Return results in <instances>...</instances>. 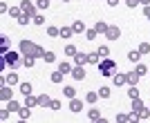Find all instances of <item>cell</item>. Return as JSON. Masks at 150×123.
<instances>
[{"label":"cell","instance_id":"cell-1","mask_svg":"<svg viewBox=\"0 0 150 123\" xmlns=\"http://www.w3.org/2000/svg\"><path fill=\"white\" fill-rule=\"evenodd\" d=\"M20 52H23V54L25 56H34V58H43L45 56V49L43 47H38V45H34L31 43V40H23V43H20Z\"/></svg>","mask_w":150,"mask_h":123},{"label":"cell","instance_id":"cell-2","mask_svg":"<svg viewBox=\"0 0 150 123\" xmlns=\"http://www.w3.org/2000/svg\"><path fill=\"white\" fill-rule=\"evenodd\" d=\"M99 72H101V76H112V74L117 72V63L110 61V58L101 61V63H99Z\"/></svg>","mask_w":150,"mask_h":123},{"label":"cell","instance_id":"cell-3","mask_svg":"<svg viewBox=\"0 0 150 123\" xmlns=\"http://www.w3.org/2000/svg\"><path fill=\"white\" fill-rule=\"evenodd\" d=\"M18 63H20V58H18V54H16V52H5V54H2V65L16 67Z\"/></svg>","mask_w":150,"mask_h":123},{"label":"cell","instance_id":"cell-4","mask_svg":"<svg viewBox=\"0 0 150 123\" xmlns=\"http://www.w3.org/2000/svg\"><path fill=\"white\" fill-rule=\"evenodd\" d=\"M20 9H23V13H27V16H34V11H36V7L31 5V2H27V0L20 2Z\"/></svg>","mask_w":150,"mask_h":123},{"label":"cell","instance_id":"cell-5","mask_svg":"<svg viewBox=\"0 0 150 123\" xmlns=\"http://www.w3.org/2000/svg\"><path fill=\"white\" fill-rule=\"evenodd\" d=\"M11 85H2V90H0V98L2 101H11Z\"/></svg>","mask_w":150,"mask_h":123},{"label":"cell","instance_id":"cell-6","mask_svg":"<svg viewBox=\"0 0 150 123\" xmlns=\"http://www.w3.org/2000/svg\"><path fill=\"white\" fill-rule=\"evenodd\" d=\"M72 76H74L76 81H83V78H85V69H83V65H76V67L72 69Z\"/></svg>","mask_w":150,"mask_h":123},{"label":"cell","instance_id":"cell-7","mask_svg":"<svg viewBox=\"0 0 150 123\" xmlns=\"http://www.w3.org/2000/svg\"><path fill=\"white\" fill-rule=\"evenodd\" d=\"M105 36L110 38V40H117V38L121 36V31H119V27H108V31H105Z\"/></svg>","mask_w":150,"mask_h":123},{"label":"cell","instance_id":"cell-8","mask_svg":"<svg viewBox=\"0 0 150 123\" xmlns=\"http://www.w3.org/2000/svg\"><path fill=\"white\" fill-rule=\"evenodd\" d=\"M74 61H76V65H85V63H90V56L83 54V52H79V54L74 56Z\"/></svg>","mask_w":150,"mask_h":123},{"label":"cell","instance_id":"cell-9","mask_svg":"<svg viewBox=\"0 0 150 123\" xmlns=\"http://www.w3.org/2000/svg\"><path fill=\"white\" fill-rule=\"evenodd\" d=\"M123 83H128V74H114V85L119 87Z\"/></svg>","mask_w":150,"mask_h":123},{"label":"cell","instance_id":"cell-10","mask_svg":"<svg viewBox=\"0 0 150 123\" xmlns=\"http://www.w3.org/2000/svg\"><path fill=\"white\" fill-rule=\"evenodd\" d=\"M69 110H72V112H81V110H83V103L79 101V98H72V103H69Z\"/></svg>","mask_w":150,"mask_h":123},{"label":"cell","instance_id":"cell-11","mask_svg":"<svg viewBox=\"0 0 150 123\" xmlns=\"http://www.w3.org/2000/svg\"><path fill=\"white\" fill-rule=\"evenodd\" d=\"M5 83H7V85H16V83H18V74H7V76H5Z\"/></svg>","mask_w":150,"mask_h":123},{"label":"cell","instance_id":"cell-12","mask_svg":"<svg viewBox=\"0 0 150 123\" xmlns=\"http://www.w3.org/2000/svg\"><path fill=\"white\" fill-rule=\"evenodd\" d=\"M38 105H40V107H50V105H52L50 96H47V94H43V96H38Z\"/></svg>","mask_w":150,"mask_h":123},{"label":"cell","instance_id":"cell-13","mask_svg":"<svg viewBox=\"0 0 150 123\" xmlns=\"http://www.w3.org/2000/svg\"><path fill=\"white\" fill-rule=\"evenodd\" d=\"M94 29L99 31V34H105V31H108V25L103 23V20H96V25H94Z\"/></svg>","mask_w":150,"mask_h":123},{"label":"cell","instance_id":"cell-14","mask_svg":"<svg viewBox=\"0 0 150 123\" xmlns=\"http://www.w3.org/2000/svg\"><path fill=\"white\" fill-rule=\"evenodd\" d=\"M148 117H150V110H146V107L137 110V119H141V121H144V119H148Z\"/></svg>","mask_w":150,"mask_h":123},{"label":"cell","instance_id":"cell-15","mask_svg":"<svg viewBox=\"0 0 150 123\" xmlns=\"http://www.w3.org/2000/svg\"><path fill=\"white\" fill-rule=\"evenodd\" d=\"M29 117H31V112H29V105H27V107H20V119H23V121H27Z\"/></svg>","mask_w":150,"mask_h":123},{"label":"cell","instance_id":"cell-16","mask_svg":"<svg viewBox=\"0 0 150 123\" xmlns=\"http://www.w3.org/2000/svg\"><path fill=\"white\" fill-rule=\"evenodd\" d=\"M72 29H74V31H76V34H81V31H85V25H83V23H81V20H76V23H74V25H72Z\"/></svg>","mask_w":150,"mask_h":123},{"label":"cell","instance_id":"cell-17","mask_svg":"<svg viewBox=\"0 0 150 123\" xmlns=\"http://www.w3.org/2000/svg\"><path fill=\"white\" fill-rule=\"evenodd\" d=\"M72 34H74V29H72V27H63V29H61V38H69Z\"/></svg>","mask_w":150,"mask_h":123},{"label":"cell","instance_id":"cell-18","mask_svg":"<svg viewBox=\"0 0 150 123\" xmlns=\"http://www.w3.org/2000/svg\"><path fill=\"white\" fill-rule=\"evenodd\" d=\"M25 101H27V105H29V107L38 105V98H36V96H31V94H27V96H25Z\"/></svg>","mask_w":150,"mask_h":123},{"label":"cell","instance_id":"cell-19","mask_svg":"<svg viewBox=\"0 0 150 123\" xmlns=\"http://www.w3.org/2000/svg\"><path fill=\"white\" fill-rule=\"evenodd\" d=\"M137 81H139V74H137V72L128 74V83H130V85H137Z\"/></svg>","mask_w":150,"mask_h":123},{"label":"cell","instance_id":"cell-20","mask_svg":"<svg viewBox=\"0 0 150 123\" xmlns=\"http://www.w3.org/2000/svg\"><path fill=\"white\" fill-rule=\"evenodd\" d=\"M61 81H63V72L58 69V72L52 74V83H61Z\"/></svg>","mask_w":150,"mask_h":123},{"label":"cell","instance_id":"cell-21","mask_svg":"<svg viewBox=\"0 0 150 123\" xmlns=\"http://www.w3.org/2000/svg\"><path fill=\"white\" fill-rule=\"evenodd\" d=\"M20 92L25 94V96H27V94H31V85H29V83H20Z\"/></svg>","mask_w":150,"mask_h":123},{"label":"cell","instance_id":"cell-22","mask_svg":"<svg viewBox=\"0 0 150 123\" xmlns=\"http://www.w3.org/2000/svg\"><path fill=\"white\" fill-rule=\"evenodd\" d=\"M141 107H144V103L139 101V96H137V98H132V110L137 112V110H141Z\"/></svg>","mask_w":150,"mask_h":123},{"label":"cell","instance_id":"cell-23","mask_svg":"<svg viewBox=\"0 0 150 123\" xmlns=\"http://www.w3.org/2000/svg\"><path fill=\"white\" fill-rule=\"evenodd\" d=\"M23 65H25V67H34V56H25V58H23Z\"/></svg>","mask_w":150,"mask_h":123},{"label":"cell","instance_id":"cell-24","mask_svg":"<svg viewBox=\"0 0 150 123\" xmlns=\"http://www.w3.org/2000/svg\"><path fill=\"white\" fill-rule=\"evenodd\" d=\"M90 119H92V121H103L101 114H99V110H90Z\"/></svg>","mask_w":150,"mask_h":123},{"label":"cell","instance_id":"cell-25","mask_svg":"<svg viewBox=\"0 0 150 123\" xmlns=\"http://www.w3.org/2000/svg\"><path fill=\"white\" fill-rule=\"evenodd\" d=\"M65 54H67V56H76L79 52H76V47H74V45H67V47H65Z\"/></svg>","mask_w":150,"mask_h":123},{"label":"cell","instance_id":"cell-26","mask_svg":"<svg viewBox=\"0 0 150 123\" xmlns=\"http://www.w3.org/2000/svg\"><path fill=\"white\" fill-rule=\"evenodd\" d=\"M43 58H45L47 63H54V61H56V56H54V52H45V56H43Z\"/></svg>","mask_w":150,"mask_h":123},{"label":"cell","instance_id":"cell-27","mask_svg":"<svg viewBox=\"0 0 150 123\" xmlns=\"http://www.w3.org/2000/svg\"><path fill=\"white\" fill-rule=\"evenodd\" d=\"M7 110H9V112H16V110H20V105L16 103V101H9V105H7Z\"/></svg>","mask_w":150,"mask_h":123},{"label":"cell","instance_id":"cell-28","mask_svg":"<svg viewBox=\"0 0 150 123\" xmlns=\"http://www.w3.org/2000/svg\"><path fill=\"white\" fill-rule=\"evenodd\" d=\"M139 56H141V52H130V54H128V58H130L132 63H137V61H139Z\"/></svg>","mask_w":150,"mask_h":123},{"label":"cell","instance_id":"cell-29","mask_svg":"<svg viewBox=\"0 0 150 123\" xmlns=\"http://www.w3.org/2000/svg\"><path fill=\"white\" fill-rule=\"evenodd\" d=\"M58 69H61L63 74H67V72H72V67H69V63H61V65H58Z\"/></svg>","mask_w":150,"mask_h":123},{"label":"cell","instance_id":"cell-30","mask_svg":"<svg viewBox=\"0 0 150 123\" xmlns=\"http://www.w3.org/2000/svg\"><path fill=\"white\" fill-rule=\"evenodd\" d=\"M139 52H141V54H150V45L148 43H141V45H139Z\"/></svg>","mask_w":150,"mask_h":123},{"label":"cell","instance_id":"cell-31","mask_svg":"<svg viewBox=\"0 0 150 123\" xmlns=\"http://www.w3.org/2000/svg\"><path fill=\"white\" fill-rule=\"evenodd\" d=\"M134 72H137L139 76H144V74H148V67H146V65H137V69H134Z\"/></svg>","mask_w":150,"mask_h":123},{"label":"cell","instance_id":"cell-32","mask_svg":"<svg viewBox=\"0 0 150 123\" xmlns=\"http://www.w3.org/2000/svg\"><path fill=\"white\" fill-rule=\"evenodd\" d=\"M74 94H76L74 87H65V96H67V98H74Z\"/></svg>","mask_w":150,"mask_h":123},{"label":"cell","instance_id":"cell-33","mask_svg":"<svg viewBox=\"0 0 150 123\" xmlns=\"http://www.w3.org/2000/svg\"><path fill=\"white\" fill-rule=\"evenodd\" d=\"M117 121H132V114H117Z\"/></svg>","mask_w":150,"mask_h":123},{"label":"cell","instance_id":"cell-34","mask_svg":"<svg viewBox=\"0 0 150 123\" xmlns=\"http://www.w3.org/2000/svg\"><path fill=\"white\" fill-rule=\"evenodd\" d=\"M128 94H130V98H137V96H139V90H137V85H132Z\"/></svg>","mask_w":150,"mask_h":123},{"label":"cell","instance_id":"cell-35","mask_svg":"<svg viewBox=\"0 0 150 123\" xmlns=\"http://www.w3.org/2000/svg\"><path fill=\"white\" fill-rule=\"evenodd\" d=\"M85 101H88V103H94V101H96V92H88Z\"/></svg>","mask_w":150,"mask_h":123},{"label":"cell","instance_id":"cell-36","mask_svg":"<svg viewBox=\"0 0 150 123\" xmlns=\"http://www.w3.org/2000/svg\"><path fill=\"white\" fill-rule=\"evenodd\" d=\"M20 11H23V9H16V7H13V9H9V13H11L13 18H20V16H23Z\"/></svg>","mask_w":150,"mask_h":123},{"label":"cell","instance_id":"cell-37","mask_svg":"<svg viewBox=\"0 0 150 123\" xmlns=\"http://www.w3.org/2000/svg\"><path fill=\"white\" fill-rule=\"evenodd\" d=\"M47 34H50V36H61V29H56V27H50V29H47Z\"/></svg>","mask_w":150,"mask_h":123},{"label":"cell","instance_id":"cell-38","mask_svg":"<svg viewBox=\"0 0 150 123\" xmlns=\"http://www.w3.org/2000/svg\"><path fill=\"white\" fill-rule=\"evenodd\" d=\"M99 94H101L103 98H108V96H110V87H101V90H99Z\"/></svg>","mask_w":150,"mask_h":123},{"label":"cell","instance_id":"cell-39","mask_svg":"<svg viewBox=\"0 0 150 123\" xmlns=\"http://www.w3.org/2000/svg\"><path fill=\"white\" fill-rule=\"evenodd\" d=\"M88 56H90V63H99V56L101 54H99V52H94V54H88Z\"/></svg>","mask_w":150,"mask_h":123},{"label":"cell","instance_id":"cell-40","mask_svg":"<svg viewBox=\"0 0 150 123\" xmlns=\"http://www.w3.org/2000/svg\"><path fill=\"white\" fill-rule=\"evenodd\" d=\"M27 23H29V16H27V13H23V16L18 18V25H27Z\"/></svg>","mask_w":150,"mask_h":123},{"label":"cell","instance_id":"cell-41","mask_svg":"<svg viewBox=\"0 0 150 123\" xmlns=\"http://www.w3.org/2000/svg\"><path fill=\"white\" fill-rule=\"evenodd\" d=\"M50 7V0H38V9H47Z\"/></svg>","mask_w":150,"mask_h":123},{"label":"cell","instance_id":"cell-42","mask_svg":"<svg viewBox=\"0 0 150 123\" xmlns=\"http://www.w3.org/2000/svg\"><path fill=\"white\" fill-rule=\"evenodd\" d=\"M96 34H99L96 29H90V31H88V40H94V38H96Z\"/></svg>","mask_w":150,"mask_h":123},{"label":"cell","instance_id":"cell-43","mask_svg":"<svg viewBox=\"0 0 150 123\" xmlns=\"http://www.w3.org/2000/svg\"><path fill=\"white\" fill-rule=\"evenodd\" d=\"M31 20H34V23H36V25H43V23H45V18H43V16H34V18H31Z\"/></svg>","mask_w":150,"mask_h":123},{"label":"cell","instance_id":"cell-44","mask_svg":"<svg viewBox=\"0 0 150 123\" xmlns=\"http://www.w3.org/2000/svg\"><path fill=\"white\" fill-rule=\"evenodd\" d=\"M50 107H52V110H61V101H52Z\"/></svg>","mask_w":150,"mask_h":123},{"label":"cell","instance_id":"cell-45","mask_svg":"<svg viewBox=\"0 0 150 123\" xmlns=\"http://www.w3.org/2000/svg\"><path fill=\"white\" fill-rule=\"evenodd\" d=\"M99 54L101 56H108V54H110V49H108V47H99Z\"/></svg>","mask_w":150,"mask_h":123},{"label":"cell","instance_id":"cell-46","mask_svg":"<svg viewBox=\"0 0 150 123\" xmlns=\"http://www.w3.org/2000/svg\"><path fill=\"white\" fill-rule=\"evenodd\" d=\"M139 5V0H128V7H137Z\"/></svg>","mask_w":150,"mask_h":123},{"label":"cell","instance_id":"cell-47","mask_svg":"<svg viewBox=\"0 0 150 123\" xmlns=\"http://www.w3.org/2000/svg\"><path fill=\"white\" fill-rule=\"evenodd\" d=\"M144 13H146V18L150 20V7H146V9H144Z\"/></svg>","mask_w":150,"mask_h":123},{"label":"cell","instance_id":"cell-48","mask_svg":"<svg viewBox=\"0 0 150 123\" xmlns=\"http://www.w3.org/2000/svg\"><path fill=\"white\" fill-rule=\"evenodd\" d=\"M117 2H119V0H108V5H110V7H117Z\"/></svg>","mask_w":150,"mask_h":123},{"label":"cell","instance_id":"cell-49","mask_svg":"<svg viewBox=\"0 0 150 123\" xmlns=\"http://www.w3.org/2000/svg\"><path fill=\"white\" fill-rule=\"evenodd\" d=\"M139 2H141V5H148V2H150V0H139Z\"/></svg>","mask_w":150,"mask_h":123},{"label":"cell","instance_id":"cell-50","mask_svg":"<svg viewBox=\"0 0 150 123\" xmlns=\"http://www.w3.org/2000/svg\"><path fill=\"white\" fill-rule=\"evenodd\" d=\"M63 2H69V0H63Z\"/></svg>","mask_w":150,"mask_h":123}]
</instances>
